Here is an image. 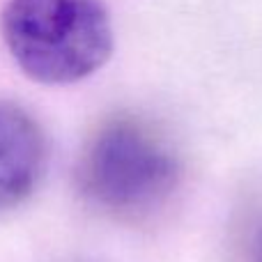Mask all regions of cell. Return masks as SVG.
Instances as JSON below:
<instances>
[{"instance_id": "1", "label": "cell", "mask_w": 262, "mask_h": 262, "mask_svg": "<svg viewBox=\"0 0 262 262\" xmlns=\"http://www.w3.org/2000/svg\"><path fill=\"white\" fill-rule=\"evenodd\" d=\"M182 161L152 124L134 115L106 120L83 147L76 186L92 209L120 221H140L170 203Z\"/></svg>"}, {"instance_id": "2", "label": "cell", "mask_w": 262, "mask_h": 262, "mask_svg": "<svg viewBox=\"0 0 262 262\" xmlns=\"http://www.w3.org/2000/svg\"><path fill=\"white\" fill-rule=\"evenodd\" d=\"M0 32L18 69L44 85L92 76L115 49L104 0H7Z\"/></svg>"}, {"instance_id": "3", "label": "cell", "mask_w": 262, "mask_h": 262, "mask_svg": "<svg viewBox=\"0 0 262 262\" xmlns=\"http://www.w3.org/2000/svg\"><path fill=\"white\" fill-rule=\"evenodd\" d=\"M46 166V131L30 111L0 99V212L18 207L35 193Z\"/></svg>"}, {"instance_id": "4", "label": "cell", "mask_w": 262, "mask_h": 262, "mask_svg": "<svg viewBox=\"0 0 262 262\" xmlns=\"http://www.w3.org/2000/svg\"><path fill=\"white\" fill-rule=\"evenodd\" d=\"M230 262H262V200L246 209L232 230Z\"/></svg>"}]
</instances>
